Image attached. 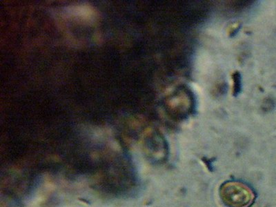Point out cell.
Masks as SVG:
<instances>
[{"mask_svg":"<svg viewBox=\"0 0 276 207\" xmlns=\"http://www.w3.org/2000/svg\"><path fill=\"white\" fill-rule=\"evenodd\" d=\"M223 197L229 205L235 207H247L253 200V195L245 186L229 184L223 189Z\"/></svg>","mask_w":276,"mask_h":207,"instance_id":"cell-1","label":"cell"},{"mask_svg":"<svg viewBox=\"0 0 276 207\" xmlns=\"http://www.w3.org/2000/svg\"><path fill=\"white\" fill-rule=\"evenodd\" d=\"M233 80H234V95L236 96L238 94L239 91H240L241 86L240 75H239V73L238 72L233 75Z\"/></svg>","mask_w":276,"mask_h":207,"instance_id":"cell-2","label":"cell"}]
</instances>
